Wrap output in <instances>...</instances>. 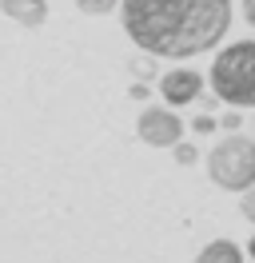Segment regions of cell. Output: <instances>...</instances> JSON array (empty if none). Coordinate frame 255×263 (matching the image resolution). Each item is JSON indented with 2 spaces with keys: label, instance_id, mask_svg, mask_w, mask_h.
I'll return each instance as SVG.
<instances>
[{
  "label": "cell",
  "instance_id": "cell-7",
  "mask_svg": "<svg viewBox=\"0 0 255 263\" xmlns=\"http://www.w3.org/2000/svg\"><path fill=\"white\" fill-rule=\"evenodd\" d=\"M195 263H243V251H239L231 239H211V243L195 255Z\"/></svg>",
  "mask_w": 255,
  "mask_h": 263
},
{
  "label": "cell",
  "instance_id": "cell-15",
  "mask_svg": "<svg viewBox=\"0 0 255 263\" xmlns=\"http://www.w3.org/2000/svg\"><path fill=\"white\" fill-rule=\"evenodd\" d=\"M247 255H251V259H255V235H251V243H247Z\"/></svg>",
  "mask_w": 255,
  "mask_h": 263
},
{
  "label": "cell",
  "instance_id": "cell-9",
  "mask_svg": "<svg viewBox=\"0 0 255 263\" xmlns=\"http://www.w3.org/2000/svg\"><path fill=\"white\" fill-rule=\"evenodd\" d=\"M152 60H159V56H152V52H143V56H136V60H132V72H136L140 80H148V76H156V72H152Z\"/></svg>",
  "mask_w": 255,
  "mask_h": 263
},
{
  "label": "cell",
  "instance_id": "cell-14",
  "mask_svg": "<svg viewBox=\"0 0 255 263\" xmlns=\"http://www.w3.org/2000/svg\"><path fill=\"white\" fill-rule=\"evenodd\" d=\"M215 128V120H211V116H199V120H195V132H211Z\"/></svg>",
  "mask_w": 255,
  "mask_h": 263
},
{
  "label": "cell",
  "instance_id": "cell-11",
  "mask_svg": "<svg viewBox=\"0 0 255 263\" xmlns=\"http://www.w3.org/2000/svg\"><path fill=\"white\" fill-rule=\"evenodd\" d=\"M239 212H243V219H247V223H255V187H247V192H243Z\"/></svg>",
  "mask_w": 255,
  "mask_h": 263
},
{
  "label": "cell",
  "instance_id": "cell-5",
  "mask_svg": "<svg viewBox=\"0 0 255 263\" xmlns=\"http://www.w3.org/2000/svg\"><path fill=\"white\" fill-rule=\"evenodd\" d=\"M204 92V76L191 72V68H175V72H163L159 80V96L168 104H195Z\"/></svg>",
  "mask_w": 255,
  "mask_h": 263
},
{
  "label": "cell",
  "instance_id": "cell-13",
  "mask_svg": "<svg viewBox=\"0 0 255 263\" xmlns=\"http://www.w3.org/2000/svg\"><path fill=\"white\" fill-rule=\"evenodd\" d=\"M243 20L255 28V0H243Z\"/></svg>",
  "mask_w": 255,
  "mask_h": 263
},
{
  "label": "cell",
  "instance_id": "cell-2",
  "mask_svg": "<svg viewBox=\"0 0 255 263\" xmlns=\"http://www.w3.org/2000/svg\"><path fill=\"white\" fill-rule=\"evenodd\" d=\"M207 84L220 104L255 108V40L227 44L207 68Z\"/></svg>",
  "mask_w": 255,
  "mask_h": 263
},
{
  "label": "cell",
  "instance_id": "cell-4",
  "mask_svg": "<svg viewBox=\"0 0 255 263\" xmlns=\"http://www.w3.org/2000/svg\"><path fill=\"white\" fill-rule=\"evenodd\" d=\"M136 136L148 148H175L184 140V120L172 108H143L136 120Z\"/></svg>",
  "mask_w": 255,
  "mask_h": 263
},
{
  "label": "cell",
  "instance_id": "cell-8",
  "mask_svg": "<svg viewBox=\"0 0 255 263\" xmlns=\"http://www.w3.org/2000/svg\"><path fill=\"white\" fill-rule=\"evenodd\" d=\"M76 8L88 16H108L112 8H120V0H76Z\"/></svg>",
  "mask_w": 255,
  "mask_h": 263
},
{
  "label": "cell",
  "instance_id": "cell-10",
  "mask_svg": "<svg viewBox=\"0 0 255 263\" xmlns=\"http://www.w3.org/2000/svg\"><path fill=\"white\" fill-rule=\"evenodd\" d=\"M172 152H175V164H184V167L199 160V152H195V144H184V140H179V144H175Z\"/></svg>",
  "mask_w": 255,
  "mask_h": 263
},
{
  "label": "cell",
  "instance_id": "cell-12",
  "mask_svg": "<svg viewBox=\"0 0 255 263\" xmlns=\"http://www.w3.org/2000/svg\"><path fill=\"white\" fill-rule=\"evenodd\" d=\"M220 128H227V132H235V128H239V108H231V112H223V116H220Z\"/></svg>",
  "mask_w": 255,
  "mask_h": 263
},
{
  "label": "cell",
  "instance_id": "cell-1",
  "mask_svg": "<svg viewBox=\"0 0 255 263\" xmlns=\"http://www.w3.org/2000/svg\"><path fill=\"white\" fill-rule=\"evenodd\" d=\"M120 24L140 52L159 60H191L227 36L231 0H124Z\"/></svg>",
  "mask_w": 255,
  "mask_h": 263
},
{
  "label": "cell",
  "instance_id": "cell-6",
  "mask_svg": "<svg viewBox=\"0 0 255 263\" xmlns=\"http://www.w3.org/2000/svg\"><path fill=\"white\" fill-rule=\"evenodd\" d=\"M0 12L20 28H40L48 20V0H0Z\"/></svg>",
  "mask_w": 255,
  "mask_h": 263
},
{
  "label": "cell",
  "instance_id": "cell-3",
  "mask_svg": "<svg viewBox=\"0 0 255 263\" xmlns=\"http://www.w3.org/2000/svg\"><path fill=\"white\" fill-rule=\"evenodd\" d=\"M207 176L223 192H247L255 187V140L251 136H223L207 152Z\"/></svg>",
  "mask_w": 255,
  "mask_h": 263
}]
</instances>
